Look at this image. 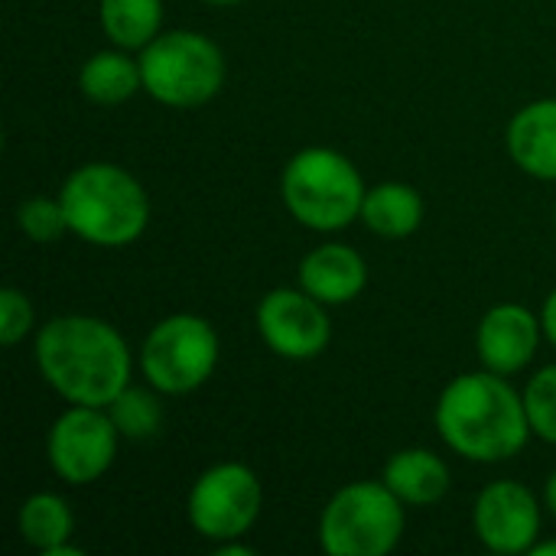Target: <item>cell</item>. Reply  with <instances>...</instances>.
Returning a JSON list of instances; mask_svg holds the SVG:
<instances>
[{
    "instance_id": "603a6c76",
    "label": "cell",
    "mask_w": 556,
    "mask_h": 556,
    "mask_svg": "<svg viewBox=\"0 0 556 556\" xmlns=\"http://www.w3.org/2000/svg\"><path fill=\"white\" fill-rule=\"evenodd\" d=\"M33 323H36V313H33L29 296L16 287H3L0 290V342L13 349L33 332Z\"/></svg>"
},
{
    "instance_id": "7c38bea8",
    "label": "cell",
    "mask_w": 556,
    "mask_h": 556,
    "mask_svg": "<svg viewBox=\"0 0 556 556\" xmlns=\"http://www.w3.org/2000/svg\"><path fill=\"white\" fill-rule=\"evenodd\" d=\"M541 339H544L541 316H534L521 303L492 306L476 329V349L482 365L505 378L534 362Z\"/></svg>"
},
{
    "instance_id": "30bf717a",
    "label": "cell",
    "mask_w": 556,
    "mask_h": 556,
    "mask_svg": "<svg viewBox=\"0 0 556 556\" xmlns=\"http://www.w3.org/2000/svg\"><path fill=\"white\" fill-rule=\"evenodd\" d=\"M257 332L264 345L287 362H309L332 342V323L326 303L303 287H277L257 303Z\"/></svg>"
},
{
    "instance_id": "83f0119b",
    "label": "cell",
    "mask_w": 556,
    "mask_h": 556,
    "mask_svg": "<svg viewBox=\"0 0 556 556\" xmlns=\"http://www.w3.org/2000/svg\"><path fill=\"white\" fill-rule=\"evenodd\" d=\"M205 3H215V7H235V3H241V0H205Z\"/></svg>"
},
{
    "instance_id": "52a82bcc",
    "label": "cell",
    "mask_w": 556,
    "mask_h": 556,
    "mask_svg": "<svg viewBox=\"0 0 556 556\" xmlns=\"http://www.w3.org/2000/svg\"><path fill=\"white\" fill-rule=\"evenodd\" d=\"M222 345L208 319L173 313L160 319L140 345V371L150 388L166 397L199 391L218 365Z\"/></svg>"
},
{
    "instance_id": "277c9868",
    "label": "cell",
    "mask_w": 556,
    "mask_h": 556,
    "mask_svg": "<svg viewBox=\"0 0 556 556\" xmlns=\"http://www.w3.org/2000/svg\"><path fill=\"white\" fill-rule=\"evenodd\" d=\"M365 179L358 166L332 147H306L290 156L280 176L287 212L309 231H342L362 218Z\"/></svg>"
},
{
    "instance_id": "8992f818",
    "label": "cell",
    "mask_w": 556,
    "mask_h": 556,
    "mask_svg": "<svg viewBox=\"0 0 556 556\" xmlns=\"http://www.w3.org/2000/svg\"><path fill=\"white\" fill-rule=\"evenodd\" d=\"M404 528V502L384 482H349L323 508L319 547L329 556H388Z\"/></svg>"
},
{
    "instance_id": "ffe728a7",
    "label": "cell",
    "mask_w": 556,
    "mask_h": 556,
    "mask_svg": "<svg viewBox=\"0 0 556 556\" xmlns=\"http://www.w3.org/2000/svg\"><path fill=\"white\" fill-rule=\"evenodd\" d=\"M160 391L156 388H134L127 384L111 404H108V414L117 427V433L124 440H150L156 437L160 424H163V404L156 397Z\"/></svg>"
},
{
    "instance_id": "484cf974",
    "label": "cell",
    "mask_w": 556,
    "mask_h": 556,
    "mask_svg": "<svg viewBox=\"0 0 556 556\" xmlns=\"http://www.w3.org/2000/svg\"><path fill=\"white\" fill-rule=\"evenodd\" d=\"M544 505H547V511L556 518V472L547 479V489H544Z\"/></svg>"
},
{
    "instance_id": "4316f807",
    "label": "cell",
    "mask_w": 556,
    "mask_h": 556,
    "mask_svg": "<svg viewBox=\"0 0 556 556\" xmlns=\"http://www.w3.org/2000/svg\"><path fill=\"white\" fill-rule=\"evenodd\" d=\"M531 556H556V541H544V544L538 541V544H534V551H531Z\"/></svg>"
},
{
    "instance_id": "2e32d148",
    "label": "cell",
    "mask_w": 556,
    "mask_h": 556,
    "mask_svg": "<svg viewBox=\"0 0 556 556\" xmlns=\"http://www.w3.org/2000/svg\"><path fill=\"white\" fill-rule=\"evenodd\" d=\"M78 88L88 101L94 104H124L130 101L137 91H143V78H140V59H130L127 49L114 46V49H101L94 55H88L78 68Z\"/></svg>"
},
{
    "instance_id": "d4e9b609",
    "label": "cell",
    "mask_w": 556,
    "mask_h": 556,
    "mask_svg": "<svg viewBox=\"0 0 556 556\" xmlns=\"http://www.w3.org/2000/svg\"><path fill=\"white\" fill-rule=\"evenodd\" d=\"M215 554L218 556H251L254 554V547L241 544V538H238V541H222V544L215 547Z\"/></svg>"
},
{
    "instance_id": "4fadbf2b",
    "label": "cell",
    "mask_w": 556,
    "mask_h": 556,
    "mask_svg": "<svg viewBox=\"0 0 556 556\" xmlns=\"http://www.w3.org/2000/svg\"><path fill=\"white\" fill-rule=\"evenodd\" d=\"M300 287L326 306H345L368 287V264L349 244H319L300 261Z\"/></svg>"
},
{
    "instance_id": "5b68a950",
    "label": "cell",
    "mask_w": 556,
    "mask_h": 556,
    "mask_svg": "<svg viewBox=\"0 0 556 556\" xmlns=\"http://www.w3.org/2000/svg\"><path fill=\"white\" fill-rule=\"evenodd\" d=\"M143 91L166 108L208 104L228 75L225 52L215 39L195 29H169L140 49Z\"/></svg>"
},
{
    "instance_id": "ba28073f",
    "label": "cell",
    "mask_w": 556,
    "mask_h": 556,
    "mask_svg": "<svg viewBox=\"0 0 556 556\" xmlns=\"http://www.w3.org/2000/svg\"><path fill=\"white\" fill-rule=\"evenodd\" d=\"M264 508V489L251 466L244 463H218L205 469L186 502L189 525L205 541H238L244 538Z\"/></svg>"
},
{
    "instance_id": "e0dca14e",
    "label": "cell",
    "mask_w": 556,
    "mask_h": 556,
    "mask_svg": "<svg viewBox=\"0 0 556 556\" xmlns=\"http://www.w3.org/2000/svg\"><path fill=\"white\" fill-rule=\"evenodd\" d=\"M362 222L378 238H410L424 222V199L410 182H378L365 192Z\"/></svg>"
},
{
    "instance_id": "6da1fadb",
    "label": "cell",
    "mask_w": 556,
    "mask_h": 556,
    "mask_svg": "<svg viewBox=\"0 0 556 556\" xmlns=\"http://www.w3.org/2000/svg\"><path fill=\"white\" fill-rule=\"evenodd\" d=\"M42 381L81 407H108L130 384V349L124 336L98 316H55L33 342Z\"/></svg>"
},
{
    "instance_id": "7402d4cb",
    "label": "cell",
    "mask_w": 556,
    "mask_h": 556,
    "mask_svg": "<svg viewBox=\"0 0 556 556\" xmlns=\"http://www.w3.org/2000/svg\"><path fill=\"white\" fill-rule=\"evenodd\" d=\"M525 407L534 437L556 446V365L541 368L525 388Z\"/></svg>"
},
{
    "instance_id": "ac0fdd59",
    "label": "cell",
    "mask_w": 556,
    "mask_h": 556,
    "mask_svg": "<svg viewBox=\"0 0 556 556\" xmlns=\"http://www.w3.org/2000/svg\"><path fill=\"white\" fill-rule=\"evenodd\" d=\"M16 531H20V538L33 551L49 556L55 547L72 544L75 515H72V508H68V502L62 495H55V492H36L16 511Z\"/></svg>"
},
{
    "instance_id": "44dd1931",
    "label": "cell",
    "mask_w": 556,
    "mask_h": 556,
    "mask_svg": "<svg viewBox=\"0 0 556 556\" xmlns=\"http://www.w3.org/2000/svg\"><path fill=\"white\" fill-rule=\"evenodd\" d=\"M16 228L33 241V244H52L62 235H68V218L62 208V199L49 195H29L16 208Z\"/></svg>"
},
{
    "instance_id": "9c48e42d",
    "label": "cell",
    "mask_w": 556,
    "mask_h": 556,
    "mask_svg": "<svg viewBox=\"0 0 556 556\" xmlns=\"http://www.w3.org/2000/svg\"><path fill=\"white\" fill-rule=\"evenodd\" d=\"M117 433L108 407H81L68 404L65 414L55 417L46 437V456L52 472L68 485H94L117 459Z\"/></svg>"
},
{
    "instance_id": "7a4b0ae2",
    "label": "cell",
    "mask_w": 556,
    "mask_h": 556,
    "mask_svg": "<svg viewBox=\"0 0 556 556\" xmlns=\"http://www.w3.org/2000/svg\"><path fill=\"white\" fill-rule=\"evenodd\" d=\"M433 420L443 443L469 463L515 459L534 437L525 394L489 368L456 375L443 388Z\"/></svg>"
},
{
    "instance_id": "3957f363",
    "label": "cell",
    "mask_w": 556,
    "mask_h": 556,
    "mask_svg": "<svg viewBox=\"0 0 556 556\" xmlns=\"http://www.w3.org/2000/svg\"><path fill=\"white\" fill-rule=\"evenodd\" d=\"M72 235L94 248H127L150 225V195L117 163H85L59 189Z\"/></svg>"
},
{
    "instance_id": "9a60e30c",
    "label": "cell",
    "mask_w": 556,
    "mask_h": 556,
    "mask_svg": "<svg viewBox=\"0 0 556 556\" xmlns=\"http://www.w3.org/2000/svg\"><path fill=\"white\" fill-rule=\"evenodd\" d=\"M381 482L410 508H430L450 492V466L430 450H401L388 459Z\"/></svg>"
},
{
    "instance_id": "cb8c5ba5",
    "label": "cell",
    "mask_w": 556,
    "mask_h": 556,
    "mask_svg": "<svg viewBox=\"0 0 556 556\" xmlns=\"http://www.w3.org/2000/svg\"><path fill=\"white\" fill-rule=\"evenodd\" d=\"M541 326H544V336L547 342L556 349V290L544 300V309H541Z\"/></svg>"
},
{
    "instance_id": "d6986e66",
    "label": "cell",
    "mask_w": 556,
    "mask_h": 556,
    "mask_svg": "<svg viewBox=\"0 0 556 556\" xmlns=\"http://www.w3.org/2000/svg\"><path fill=\"white\" fill-rule=\"evenodd\" d=\"M98 20L114 46L134 52L160 36L163 0H98Z\"/></svg>"
},
{
    "instance_id": "5bb4252c",
    "label": "cell",
    "mask_w": 556,
    "mask_h": 556,
    "mask_svg": "<svg viewBox=\"0 0 556 556\" xmlns=\"http://www.w3.org/2000/svg\"><path fill=\"white\" fill-rule=\"evenodd\" d=\"M508 156L515 166L534 179L556 182V98L525 104L505 134Z\"/></svg>"
},
{
    "instance_id": "8fae6325",
    "label": "cell",
    "mask_w": 556,
    "mask_h": 556,
    "mask_svg": "<svg viewBox=\"0 0 556 556\" xmlns=\"http://www.w3.org/2000/svg\"><path fill=\"white\" fill-rule=\"evenodd\" d=\"M472 528L482 547L492 554H531L541 538V502L521 482H492L476 498Z\"/></svg>"
}]
</instances>
